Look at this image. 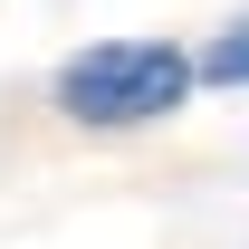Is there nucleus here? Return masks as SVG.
<instances>
[{
    "label": "nucleus",
    "instance_id": "obj_1",
    "mask_svg": "<svg viewBox=\"0 0 249 249\" xmlns=\"http://www.w3.org/2000/svg\"><path fill=\"white\" fill-rule=\"evenodd\" d=\"M48 96L87 134H134V124H163L192 96V48H173V38H96L48 77Z\"/></svg>",
    "mask_w": 249,
    "mask_h": 249
},
{
    "label": "nucleus",
    "instance_id": "obj_2",
    "mask_svg": "<svg viewBox=\"0 0 249 249\" xmlns=\"http://www.w3.org/2000/svg\"><path fill=\"white\" fill-rule=\"evenodd\" d=\"M192 87H249V19H230V29L192 58Z\"/></svg>",
    "mask_w": 249,
    "mask_h": 249
}]
</instances>
